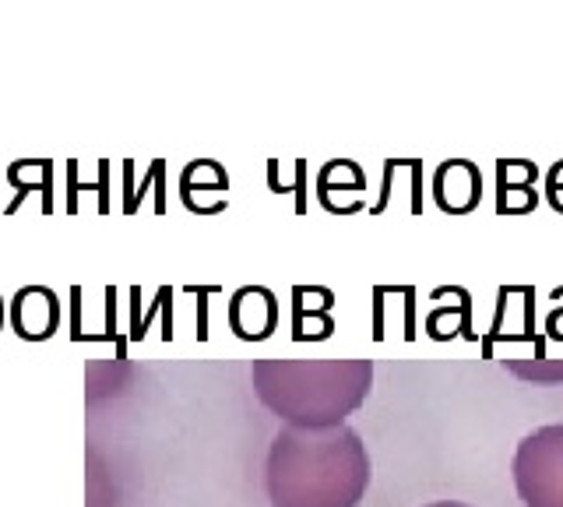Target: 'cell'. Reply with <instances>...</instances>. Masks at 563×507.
<instances>
[{"instance_id":"6da1fadb","label":"cell","mask_w":563,"mask_h":507,"mask_svg":"<svg viewBox=\"0 0 563 507\" xmlns=\"http://www.w3.org/2000/svg\"><path fill=\"white\" fill-rule=\"evenodd\" d=\"M369 486V454L352 427H282L264 459L272 507H360Z\"/></svg>"},{"instance_id":"7a4b0ae2","label":"cell","mask_w":563,"mask_h":507,"mask_svg":"<svg viewBox=\"0 0 563 507\" xmlns=\"http://www.w3.org/2000/svg\"><path fill=\"white\" fill-rule=\"evenodd\" d=\"M261 406L292 430L342 427L374 388L369 360H257L251 366Z\"/></svg>"},{"instance_id":"3957f363","label":"cell","mask_w":563,"mask_h":507,"mask_svg":"<svg viewBox=\"0 0 563 507\" xmlns=\"http://www.w3.org/2000/svg\"><path fill=\"white\" fill-rule=\"evenodd\" d=\"M510 480L525 507H563V423L521 437L510 459Z\"/></svg>"},{"instance_id":"277c9868","label":"cell","mask_w":563,"mask_h":507,"mask_svg":"<svg viewBox=\"0 0 563 507\" xmlns=\"http://www.w3.org/2000/svg\"><path fill=\"white\" fill-rule=\"evenodd\" d=\"M11 324L22 339L29 342H43L53 335L57 328V296L46 286H29L14 296L11 304Z\"/></svg>"},{"instance_id":"5b68a950","label":"cell","mask_w":563,"mask_h":507,"mask_svg":"<svg viewBox=\"0 0 563 507\" xmlns=\"http://www.w3.org/2000/svg\"><path fill=\"white\" fill-rule=\"evenodd\" d=\"M275 296L268 289H257V307H246V300L236 293L233 296V304H229V324H233V331L240 339H264L268 331L275 328L278 321V313H275Z\"/></svg>"},{"instance_id":"8992f818","label":"cell","mask_w":563,"mask_h":507,"mask_svg":"<svg viewBox=\"0 0 563 507\" xmlns=\"http://www.w3.org/2000/svg\"><path fill=\"white\" fill-rule=\"evenodd\" d=\"M448 166H451V177H454L457 184H451L448 177H440V180H437V198H440V205L448 208V212H462V208H457V198H462L465 184H468V187H472V184H479V173H475L472 163H448ZM465 201H468V205L479 201V190H465Z\"/></svg>"},{"instance_id":"52a82bcc","label":"cell","mask_w":563,"mask_h":507,"mask_svg":"<svg viewBox=\"0 0 563 507\" xmlns=\"http://www.w3.org/2000/svg\"><path fill=\"white\" fill-rule=\"evenodd\" d=\"M427 507H468L462 500H437V504H427Z\"/></svg>"}]
</instances>
